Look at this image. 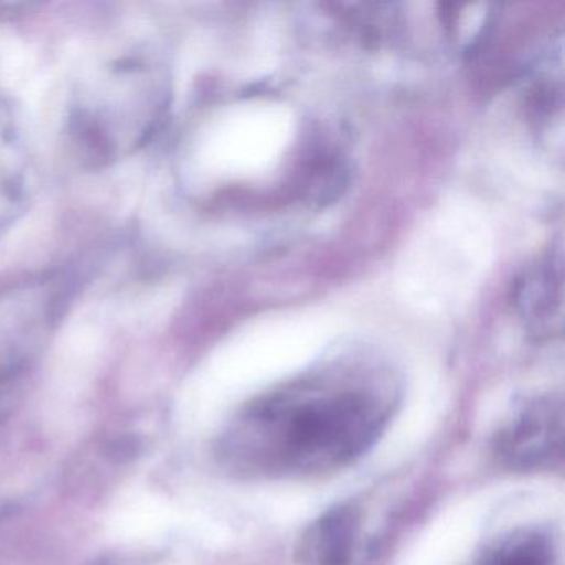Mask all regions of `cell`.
<instances>
[{"mask_svg":"<svg viewBox=\"0 0 565 565\" xmlns=\"http://www.w3.org/2000/svg\"><path fill=\"white\" fill-rule=\"evenodd\" d=\"M472 565H561V551L551 532L521 525L492 539Z\"/></svg>","mask_w":565,"mask_h":565,"instance_id":"obj_5","label":"cell"},{"mask_svg":"<svg viewBox=\"0 0 565 565\" xmlns=\"http://www.w3.org/2000/svg\"><path fill=\"white\" fill-rule=\"evenodd\" d=\"M564 403L561 396L524 399L514 406L494 439V455L504 468L529 472L561 461Z\"/></svg>","mask_w":565,"mask_h":565,"instance_id":"obj_2","label":"cell"},{"mask_svg":"<svg viewBox=\"0 0 565 565\" xmlns=\"http://www.w3.org/2000/svg\"><path fill=\"white\" fill-rule=\"evenodd\" d=\"M57 316V292L49 282L34 280L0 296V380L31 362Z\"/></svg>","mask_w":565,"mask_h":565,"instance_id":"obj_3","label":"cell"},{"mask_svg":"<svg viewBox=\"0 0 565 565\" xmlns=\"http://www.w3.org/2000/svg\"><path fill=\"white\" fill-rule=\"evenodd\" d=\"M398 403L396 380L382 366H327L246 403L221 435L217 456L254 481L339 471L375 446Z\"/></svg>","mask_w":565,"mask_h":565,"instance_id":"obj_1","label":"cell"},{"mask_svg":"<svg viewBox=\"0 0 565 565\" xmlns=\"http://www.w3.org/2000/svg\"><path fill=\"white\" fill-rule=\"evenodd\" d=\"M362 539V512L353 504H339L316 519L300 535V565H353Z\"/></svg>","mask_w":565,"mask_h":565,"instance_id":"obj_4","label":"cell"}]
</instances>
